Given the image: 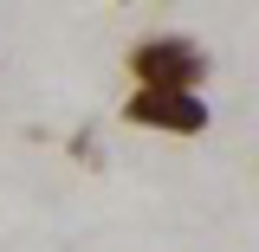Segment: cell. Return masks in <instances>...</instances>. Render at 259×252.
Returning <instances> with one entry per match:
<instances>
[{"mask_svg":"<svg viewBox=\"0 0 259 252\" xmlns=\"http://www.w3.org/2000/svg\"><path fill=\"white\" fill-rule=\"evenodd\" d=\"M123 78H130V91H201L214 78V52L194 32L156 26V32H143V39H130Z\"/></svg>","mask_w":259,"mask_h":252,"instance_id":"6da1fadb","label":"cell"},{"mask_svg":"<svg viewBox=\"0 0 259 252\" xmlns=\"http://www.w3.org/2000/svg\"><path fill=\"white\" fill-rule=\"evenodd\" d=\"M123 123L194 142L214 129V104H207V91H123Z\"/></svg>","mask_w":259,"mask_h":252,"instance_id":"7a4b0ae2","label":"cell"}]
</instances>
